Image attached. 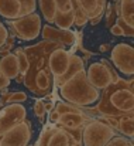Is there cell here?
<instances>
[{
	"label": "cell",
	"instance_id": "1",
	"mask_svg": "<svg viewBox=\"0 0 134 146\" xmlns=\"http://www.w3.org/2000/svg\"><path fill=\"white\" fill-rule=\"evenodd\" d=\"M59 94L66 102L79 105V106H88L99 101V90H96L86 77V71L79 70L75 72L71 78H68L65 82L59 85Z\"/></svg>",
	"mask_w": 134,
	"mask_h": 146
},
{
	"label": "cell",
	"instance_id": "2",
	"mask_svg": "<svg viewBox=\"0 0 134 146\" xmlns=\"http://www.w3.org/2000/svg\"><path fill=\"white\" fill-rule=\"evenodd\" d=\"M86 77L96 90H107L112 84L119 81V75L113 71L112 65L106 60L90 64L86 71Z\"/></svg>",
	"mask_w": 134,
	"mask_h": 146
},
{
	"label": "cell",
	"instance_id": "3",
	"mask_svg": "<svg viewBox=\"0 0 134 146\" xmlns=\"http://www.w3.org/2000/svg\"><path fill=\"white\" fill-rule=\"evenodd\" d=\"M114 136V131L104 122L88 121L83 125L82 141L85 146H104Z\"/></svg>",
	"mask_w": 134,
	"mask_h": 146
},
{
	"label": "cell",
	"instance_id": "4",
	"mask_svg": "<svg viewBox=\"0 0 134 146\" xmlns=\"http://www.w3.org/2000/svg\"><path fill=\"white\" fill-rule=\"evenodd\" d=\"M9 26L14 30L16 36L26 41H31L37 38L41 31V19L35 11H33L30 14L9 20Z\"/></svg>",
	"mask_w": 134,
	"mask_h": 146
},
{
	"label": "cell",
	"instance_id": "5",
	"mask_svg": "<svg viewBox=\"0 0 134 146\" xmlns=\"http://www.w3.org/2000/svg\"><path fill=\"white\" fill-rule=\"evenodd\" d=\"M112 61L114 67L124 75L133 77L134 74V48L127 43H119L112 50Z\"/></svg>",
	"mask_w": 134,
	"mask_h": 146
},
{
	"label": "cell",
	"instance_id": "6",
	"mask_svg": "<svg viewBox=\"0 0 134 146\" xmlns=\"http://www.w3.org/2000/svg\"><path fill=\"white\" fill-rule=\"evenodd\" d=\"M0 136V146H27L31 139V129L30 125L23 121Z\"/></svg>",
	"mask_w": 134,
	"mask_h": 146
},
{
	"label": "cell",
	"instance_id": "7",
	"mask_svg": "<svg viewBox=\"0 0 134 146\" xmlns=\"http://www.w3.org/2000/svg\"><path fill=\"white\" fill-rule=\"evenodd\" d=\"M27 116V111L21 104H10L0 111V135L7 132L14 125L23 122Z\"/></svg>",
	"mask_w": 134,
	"mask_h": 146
},
{
	"label": "cell",
	"instance_id": "8",
	"mask_svg": "<svg viewBox=\"0 0 134 146\" xmlns=\"http://www.w3.org/2000/svg\"><path fill=\"white\" fill-rule=\"evenodd\" d=\"M72 4L74 9H78L86 14L92 24H96L100 21L104 13L106 0H72Z\"/></svg>",
	"mask_w": 134,
	"mask_h": 146
},
{
	"label": "cell",
	"instance_id": "9",
	"mask_svg": "<svg viewBox=\"0 0 134 146\" xmlns=\"http://www.w3.org/2000/svg\"><path fill=\"white\" fill-rule=\"evenodd\" d=\"M69 61H71V52L65 51L61 47L51 52L49 60H48V65H49L51 74L55 77V81H58L66 72V70L69 67Z\"/></svg>",
	"mask_w": 134,
	"mask_h": 146
},
{
	"label": "cell",
	"instance_id": "10",
	"mask_svg": "<svg viewBox=\"0 0 134 146\" xmlns=\"http://www.w3.org/2000/svg\"><path fill=\"white\" fill-rule=\"evenodd\" d=\"M112 105L117 109V113H133L134 109V97L133 88H120L110 95Z\"/></svg>",
	"mask_w": 134,
	"mask_h": 146
},
{
	"label": "cell",
	"instance_id": "11",
	"mask_svg": "<svg viewBox=\"0 0 134 146\" xmlns=\"http://www.w3.org/2000/svg\"><path fill=\"white\" fill-rule=\"evenodd\" d=\"M43 37L48 41H54V43H62L65 46H72L75 43V33L69 31V29L64 30V29H55L51 26H44L43 27Z\"/></svg>",
	"mask_w": 134,
	"mask_h": 146
},
{
	"label": "cell",
	"instance_id": "12",
	"mask_svg": "<svg viewBox=\"0 0 134 146\" xmlns=\"http://www.w3.org/2000/svg\"><path fill=\"white\" fill-rule=\"evenodd\" d=\"M0 16L7 20L24 16L21 0H0Z\"/></svg>",
	"mask_w": 134,
	"mask_h": 146
},
{
	"label": "cell",
	"instance_id": "13",
	"mask_svg": "<svg viewBox=\"0 0 134 146\" xmlns=\"http://www.w3.org/2000/svg\"><path fill=\"white\" fill-rule=\"evenodd\" d=\"M0 72L9 80H14L18 77L20 70L16 54H6L3 58H0Z\"/></svg>",
	"mask_w": 134,
	"mask_h": 146
},
{
	"label": "cell",
	"instance_id": "14",
	"mask_svg": "<svg viewBox=\"0 0 134 146\" xmlns=\"http://www.w3.org/2000/svg\"><path fill=\"white\" fill-rule=\"evenodd\" d=\"M58 122L69 129H76V128L83 126L88 122V118L82 115V112H68V113L59 115Z\"/></svg>",
	"mask_w": 134,
	"mask_h": 146
},
{
	"label": "cell",
	"instance_id": "15",
	"mask_svg": "<svg viewBox=\"0 0 134 146\" xmlns=\"http://www.w3.org/2000/svg\"><path fill=\"white\" fill-rule=\"evenodd\" d=\"M119 17L129 26H134V0H119Z\"/></svg>",
	"mask_w": 134,
	"mask_h": 146
},
{
	"label": "cell",
	"instance_id": "16",
	"mask_svg": "<svg viewBox=\"0 0 134 146\" xmlns=\"http://www.w3.org/2000/svg\"><path fill=\"white\" fill-rule=\"evenodd\" d=\"M72 136L64 129H54L47 146H72Z\"/></svg>",
	"mask_w": 134,
	"mask_h": 146
},
{
	"label": "cell",
	"instance_id": "17",
	"mask_svg": "<svg viewBox=\"0 0 134 146\" xmlns=\"http://www.w3.org/2000/svg\"><path fill=\"white\" fill-rule=\"evenodd\" d=\"M79 70H83V62H82V60H81L78 55L71 54V61H69V67H68L66 72H65L58 81H55V84H56V85H61L62 82H65L68 78H71V77H72L75 72H78Z\"/></svg>",
	"mask_w": 134,
	"mask_h": 146
},
{
	"label": "cell",
	"instance_id": "18",
	"mask_svg": "<svg viewBox=\"0 0 134 146\" xmlns=\"http://www.w3.org/2000/svg\"><path fill=\"white\" fill-rule=\"evenodd\" d=\"M74 17H75V10H69V11H65V13H61V11H56L55 14V19H54V23H56L58 29H71V26L74 24Z\"/></svg>",
	"mask_w": 134,
	"mask_h": 146
},
{
	"label": "cell",
	"instance_id": "19",
	"mask_svg": "<svg viewBox=\"0 0 134 146\" xmlns=\"http://www.w3.org/2000/svg\"><path fill=\"white\" fill-rule=\"evenodd\" d=\"M40 9L44 16V19L48 23H54L55 14H56V4L55 0H40Z\"/></svg>",
	"mask_w": 134,
	"mask_h": 146
},
{
	"label": "cell",
	"instance_id": "20",
	"mask_svg": "<svg viewBox=\"0 0 134 146\" xmlns=\"http://www.w3.org/2000/svg\"><path fill=\"white\" fill-rule=\"evenodd\" d=\"M119 129H120V132H122L126 138L133 139V136H134L133 113H129V116H124V118L119 122Z\"/></svg>",
	"mask_w": 134,
	"mask_h": 146
},
{
	"label": "cell",
	"instance_id": "21",
	"mask_svg": "<svg viewBox=\"0 0 134 146\" xmlns=\"http://www.w3.org/2000/svg\"><path fill=\"white\" fill-rule=\"evenodd\" d=\"M35 84L37 87L41 90V91H47L49 90V85H51V81H49V74L47 71H41L38 72L37 78H35Z\"/></svg>",
	"mask_w": 134,
	"mask_h": 146
},
{
	"label": "cell",
	"instance_id": "22",
	"mask_svg": "<svg viewBox=\"0 0 134 146\" xmlns=\"http://www.w3.org/2000/svg\"><path fill=\"white\" fill-rule=\"evenodd\" d=\"M16 57H17V61H18V70H20V74L21 75H26L27 70H28V60L26 57V52L24 50H17L16 52Z\"/></svg>",
	"mask_w": 134,
	"mask_h": 146
},
{
	"label": "cell",
	"instance_id": "23",
	"mask_svg": "<svg viewBox=\"0 0 134 146\" xmlns=\"http://www.w3.org/2000/svg\"><path fill=\"white\" fill-rule=\"evenodd\" d=\"M3 102L7 104H21L24 101H27V95L24 92H14V94H7L1 98Z\"/></svg>",
	"mask_w": 134,
	"mask_h": 146
},
{
	"label": "cell",
	"instance_id": "24",
	"mask_svg": "<svg viewBox=\"0 0 134 146\" xmlns=\"http://www.w3.org/2000/svg\"><path fill=\"white\" fill-rule=\"evenodd\" d=\"M104 146H133L131 139L129 141L127 138H123V136H113Z\"/></svg>",
	"mask_w": 134,
	"mask_h": 146
},
{
	"label": "cell",
	"instance_id": "25",
	"mask_svg": "<svg viewBox=\"0 0 134 146\" xmlns=\"http://www.w3.org/2000/svg\"><path fill=\"white\" fill-rule=\"evenodd\" d=\"M55 111H56L59 115H62V113H68V112H81L78 108H75V106L69 105V104H65V102H59V104H56Z\"/></svg>",
	"mask_w": 134,
	"mask_h": 146
},
{
	"label": "cell",
	"instance_id": "26",
	"mask_svg": "<svg viewBox=\"0 0 134 146\" xmlns=\"http://www.w3.org/2000/svg\"><path fill=\"white\" fill-rule=\"evenodd\" d=\"M55 4H56V10L61 13H65L74 9L72 0H55Z\"/></svg>",
	"mask_w": 134,
	"mask_h": 146
},
{
	"label": "cell",
	"instance_id": "27",
	"mask_svg": "<svg viewBox=\"0 0 134 146\" xmlns=\"http://www.w3.org/2000/svg\"><path fill=\"white\" fill-rule=\"evenodd\" d=\"M21 3H23L24 16L35 11V9H37V0H21Z\"/></svg>",
	"mask_w": 134,
	"mask_h": 146
},
{
	"label": "cell",
	"instance_id": "28",
	"mask_svg": "<svg viewBox=\"0 0 134 146\" xmlns=\"http://www.w3.org/2000/svg\"><path fill=\"white\" fill-rule=\"evenodd\" d=\"M116 24H119L120 26V29L123 30V36H129V37H133L134 36V30L131 26H129L126 21H123L120 17L117 19V21H116Z\"/></svg>",
	"mask_w": 134,
	"mask_h": 146
},
{
	"label": "cell",
	"instance_id": "29",
	"mask_svg": "<svg viewBox=\"0 0 134 146\" xmlns=\"http://www.w3.org/2000/svg\"><path fill=\"white\" fill-rule=\"evenodd\" d=\"M45 105L44 102L41 101V99H37L35 101V104H34V113H35V116H38V118H43L45 115Z\"/></svg>",
	"mask_w": 134,
	"mask_h": 146
},
{
	"label": "cell",
	"instance_id": "30",
	"mask_svg": "<svg viewBox=\"0 0 134 146\" xmlns=\"http://www.w3.org/2000/svg\"><path fill=\"white\" fill-rule=\"evenodd\" d=\"M7 38H9V30H7V27L0 21V48L6 44Z\"/></svg>",
	"mask_w": 134,
	"mask_h": 146
},
{
	"label": "cell",
	"instance_id": "31",
	"mask_svg": "<svg viewBox=\"0 0 134 146\" xmlns=\"http://www.w3.org/2000/svg\"><path fill=\"white\" fill-rule=\"evenodd\" d=\"M9 85H10V80L7 77H4V75H0V91L6 90Z\"/></svg>",
	"mask_w": 134,
	"mask_h": 146
},
{
	"label": "cell",
	"instance_id": "32",
	"mask_svg": "<svg viewBox=\"0 0 134 146\" xmlns=\"http://www.w3.org/2000/svg\"><path fill=\"white\" fill-rule=\"evenodd\" d=\"M110 31H112V34H113V36H123V30L120 29V26H119V24L112 26V27H110Z\"/></svg>",
	"mask_w": 134,
	"mask_h": 146
},
{
	"label": "cell",
	"instance_id": "33",
	"mask_svg": "<svg viewBox=\"0 0 134 146\" xmlns=\"http://www.w3.org/2000/svg\"><path fill=\"white\" fill-rule=\"evenodd\" d=\"M58 118H59V113L54 109V111L49 113V121H51V122H58Z\"/></svg>",
	"mask_w": 134,
	"mask_h": 146
},
{
	"label": "cell",
	"instance_id": "34",
	"mask_svg": "<svg viewBox=\"0 0 134 146\" xmlns=\"http://www.w3.org/2000/svg\"><path fill=\"white\" fill-rule=\"evenodd\" d=\"M72 146H78V145H72Z\"/></svg>",
	"mask_w": 134,
	"mask_h": 146
},
{
	"label": "cell",
	"instance_id": "35",
	"mask_svg": "<svg viewBox=\"0 0 134 146\" xmlns=\"http://www.w3.org/2000/svg\"><path fill=\"white\" fill-rule=\"evenodd\" d=\"M0 75H1V72H0Z\"/></svg>",
	"mask_w": 134,
	"mask_h": 146
}]
</instances>
